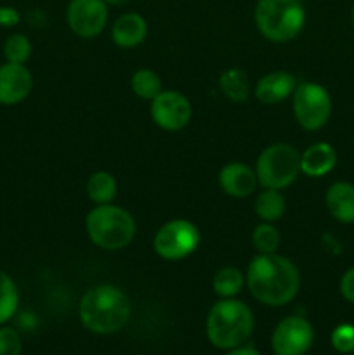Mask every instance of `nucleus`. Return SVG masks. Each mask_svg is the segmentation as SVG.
<instances>
[{"label":"nucleus","mask_w":354,"mask_h":355,"mask_svg":"<svg viewBox=\"0 0 354 355\" xmlns=\"http://www.w3.org/2000/svg\"><path fill=\"white\" fill-rule=\"evenodd\" d=\"M245 281L250 295L269 307L290 304L301 290L298 267L278 253H257L246 267Z\"/></svg>","instance_id":"obj_1"},{"label":"nucleus","mask_w":354,"mask_h":355,"mask_svg":"<svg viewBox=\"0 0 354 355\" xmlns=\"http://www.w3.org/2000/svg\"><path fill=\"white\" fill-rule=\"evenodd\" d=\"M130 300L113 284H96L80 298L82 324L96 335H111L124 328L130 318Z\"/></svg>","instance_id":"obj_2"},{"label":"nucleus","mask_w":354,"mask_h":355,"mask_svg":"<svg viewBox=\"0 0 354 355\" xmlns=\"http://www.w3.org/2000/svg\"><path fill=\"white\" fill-rule=\"evenodd\" d=\"M253 314L236 298H221L207 315V336L214 347L231 350L243 345L253 333Z\"/></svg>","instance_id":"obj_3"},{"label":"nucleus","mask_w":354,"mask_h":355,"mask_svg":"<svg viewBox=\"0 0 354 355\" xmlns=\"http://www.w3.org/2000/svg\"><path fill=\"white\" fill-rule=\"evenodd\" d=\"M85 231L94 246L106 252H118L134 241L137 224L125 208L113 203L96 205L87 214Z\"/></svg>","instance_id":"obj_4"},{"label":"nucleus","mask_w":354,"mask_h":355,"mask_svg":"<svg viewBox=\"0 0 354 355\" xmlns=\"http://www.w3.org/2000/svg\"><path fill=\"white\" fill-rule=\"evenodd\" d=\"M253 21L266 40L287 44L305 26V9L301 0H257Z\"/></svg>","instance_id":"obj_5"},{"label":"nucleus","mask_w":354,"mask_h":355,"mask_svg":"<svg viewBox=\"0 0 354 355\" xmlns=\"http://www.w3.org/2000/svg\"><path fill=\"white\" fill-rule=\"evenodd\" d=\"M253 170L264 189L283 191L301 175V153L295 146L276 142L260 151Z\"/></svg>","instance_id":"obj_6"},{"label":"nucleus","mask_w":354,"mask_h":355,"mask_svg":"<svg viewBox=\"0 0 354 355\" xmlns=\"http://www.w3.org/2000/svg\"><path fill=\"white\" fill-rule=\"evenodd\" d=\"M201 243L200 229L186 218H172L156 231L153 248L162 260L179 262L198 250Z\"/></svg>","instance_id":"obj_7"},{"label":"nucleus","mask_w":354,"mask_h":355,"mask_svg":"<svg viewBox=\"0 0 354 355\" xmlns=\"http://www.w3.org/2000/svg\"><path fill=\"white\" fill-rule=\"evenodd\" d=\"M292 106L297 123L307 132L321 130L332 116V97L325 87L314 82L297 83Z\"/></svg>","instance_id":"obj_8"},{"label":"nucleus","mask_w":354,"mask_h":355,"mask_svg":"<svg viewBox=\"0 0 354 355\" xmlns=\"http://www.w3.org/2000/svg\"><path fill=\"white\" fill-rule=\"evenodd\" d=\"M104 0H69L66 7V23L80 38H96L104 31L110 17Z\"/></svg>","instance_id":"obj_9"},{"label":"nucleus","mask_w":354,"mask_h":355,"mask_svg":"<svg viewBox=\"0 0 354 355\" xmlns=\"http://www.w3.org/2000/svg\"><path fill=\"white\" fill-rule=\"evenodd\" d=\"M314 342L312 324L302 315L281 319L271 336V345L276 355H304Z\"/></svg>","instance_id":"obj_10"},{"label":"nucleus","mask_w":354,"mask_h":355,"mask_svg":"<svg viewBox=\"0 0 354 355\" xmlns=\"http://www.w3.org/2000/svg\"><path fill=\"white\" fill-rule=\"evenodd\" d=\"M153 121L165 132H179L191 121L193 106L184 94L163 89L149 106Z\"/></svg>","instance_id":"obj_11"},{"label":"nucleus","mask_w":354,"mask_h":355,"mask_svg":"<svg viewBox=\"0 0 354 355\" xmlns=\"http://www.w3.org/2000/svg\"><path fill=\"white\" fill-rule=\"evenodd\" d=\"M33 89V75L24 64H0V104L16 106L23 103Z\"/></svg>","instance_id":"obj_12"},{"label":"nucleus","mask_w":354,"mask_h":355,"mask_svg":"<svg viewBox=\"0 0 354 355\" xmlns=\"http://www.w3.org/2000/svg\"><path fill=\"white\" fill-rule=\"evenodd\" d=\"M217 180L221 189L228 196L238 198V200L253 194L257 186H259L255 170L242 162L226 163L221 168V172H219Z\"/></svg>","instance_id":"obj_13"},{"label":"nucleus","mask_w":354,"mask_h":355,"mask_svg":"<svg viewBox=\"0 0 354 355\" xmlns=\"http://www.w3.org/2000/svg\"><path fill=\"white\" fill-rule=\"evenodd\" d=\"M295 89H297L295 76L292 73L285 71V69H278V71H271L264 75L255 83L253 96L262 104H278L294 96Z\"/></svg>","instance_id":"obj_14"},{"label":"nucleus","mask_w":354,"mask_h":355,"mask_svg":"<svg viewBox=\"0 0 354 355\" xmlns=\"http://www.w3.org/2000/svg\"><path fill=\"white\" fill-rule=\"evenodd\" d=\"M148 37V23L139 12H125L111 26V40L120 49H134Z\"/></svg>","instance_id":"obj_15"},{"label":"nucleus","mask_w":354,"mask_h":355,"mask_svg":"<svg viewBox=\"0 0 354 355\" xmlns=\"http://www.w3.org/2000/svg\"><path fill=\"white\" fill-rule=\"evenodd\" d=\"M337 165V153L328 142H314L301 155V173L305 177H325Z\"/></svg>","instance_id":"obj_16"},{"label":"nucleus","mask_w":354,"mask_h":355,"mask_svg":"<svg viewBox=\"0 0 354 355\" xmlns=\"http://www.w3.org/2000/svg\"><path fill=\"white\" fill-rule=\"evenodd\" d=\"M330 215L340 224H354V186L351 182H335L325 194Z\"/></svg>","instance_id":"obj_17"},{"label":"nucleus","mask_w":354,"mask_h":355,"mask_svg":"<svg viewBox=\"0 0 354 355\" xmlns=\"http://www.w3.org/2000/svg\"><path fill=\"white\" fill-rule=\"evenodd\" d=\"M217 87L222 96L233 103H243L250 96L248 75L242 68H229L222 71L217 80Z\"/></svg>","instance_id":"obj_18"},{"label":"nucleus","mask_w":354,"mask_h":355,"mask_svg":"<svg viewBox=\"0 0 354 355\" xmlns=\"http://www.w3.org/2000/svg\"><path fill=\"white\" fill-rule=\"evenodd\" d=\"M118 184L113 173L106 170L94 172L87 180V196L94 205H110L117 198Z\"/></svg>","instance_id":"obj_19"},{"label":"nucleus","mask_w":354,"mask_h":355,"mask_svg":"<svg viewBox=\"0 0 354 355\" xmlns=\"http://www.w3.org/2000/svg\"><path fill=\"white\" fill-rule=\"evenodd\" d=\"M255 215L262 222H274L280 220L287 211V200L278 189H264L257 194L255 205H253Z\"/></svg>","instance_id":"obj_20"},{"label":"nucleus","mask_w":354,"mask_h":355,"mask_svg":"<svg viewBox=\"0 0 354 355\" xmlns=\"http://www.w3.org/2000/svg\"><path fill=\"white\" fill-rule=\"evenodd\" d=\"M245 274L238 267H222L214 274L212 288L219 298H235L245 288Z\"/></svg>","instance_id":"obj_21"},{"label":"nucleus","mask_w":354,"mask_h":355,"mask_svg":"<svg viewBox=\"0 0 354 355\" xmlns=\"http://www.w3.org/2000/svg\"><path fill=\"white\" fill-rule=\"evenodd\" d=\"M19 307V290L12 277L0 269V326L9 322Z\"/></svg>","instance_id":"obj_22"},{"label":"nucleus","mask_w":354,"mask_h":355,"mask_svg":"<svg viewBox=\"0 0 354 355\" xmlns=\"http://www.w3.org/2000/svg\"><path fill=\"white\" fill-rule=\"evenodd\" d=\"M130 89L139 99H144L151 103V101L163 90L162 78H160L158 73L153 71V69H137L130 78Z\"/></svg>","instance_id":"obj_23"},{"label":"nucleus","mask_w":354,"mask_h":355,"mask_svg":"<svg viewBox=\"0 0 354 355\" xmlns=\"http://www.w3.org/2000/svg\"><path fill=\"white\" fill-rule=\"evenodd\" d=\"M2 52L7 62L26 64L28 59L31 58V52H33V45L24 33H12L3 42Z\"/></svg>","instance_id":"obj_24"},{"label":"nucleus","mask_w":354,"mask_h":355,"mask_svg":"<svg viewBox=\"0 0 354 355\" xmlns=\"http://www.w3.org/2000/svg\"><path fill=\"white\" fill-rule=\"evenodd\" d=\"M252 245L257 253H278L281 245L280 231L271 222H260L252 232Z\"/></svg>","instance_id":"obj_25"},{"label":"nucleus","mask_w":354,"mask_h":355,"mask_svg":"<svg viewBox=\"0 0 354 355\" xmlns=\"http://www.w3.org/2000/svg\"><path fill=\"white\" fill-rule=\"evenodd\" d=\"M332 347L340 354L354 352V326L340 324L332 331Z\"/></svg>","instance_id":"obj_26"},{"label":"nucleus","mask_w":354,"mask_h":355,"mask_svg":"<svg viewBox=\"0 0 354 355\" xmlns=\"http://www.w3.org/2000/svg\"><path fill=\"white\" fill-rule=\"evenodd\" d=\"M23 340L10 326H0V355H21Z\"/></svg>","instance_id":"obj_27"},{"label":"nucleus","mask_w":354,"mask_h":355,"mask_svg":"<svg viewBox=\"0 0 354 355\" xmlns=\"http://www.w3.org/2000/svg\"><path fill=\"white\" fill-rule=\"evenodd\" d=\"M21 21V14L12 6H0V28H14Z\"/></svg>","instance_id":"obj_28"},{"label":"nucleus","mask_w":354,"mask_h":355,"mask_svg":"<svg viewBox=\"0 0 354 355\" xmlns=\"http://www.w3.org/2000/svg\"><path fill=\"white\" fill-rule=\"evenodd\" d=\"M340 293L349 304H354V267L346 270V274L340 279Z\"/></svg>","instance_id":"obj_29"},{"label":"nucleus","mask_w":354,"mask_h":355,"mask_svg":"<svg viewBox=\"0 0 354 355\" xmlns=\"http://www.w3.org/2000/svg\"><path fill=\"white\" fill-rule=\"evenodd\" d=\"M226 355H260V354L257 352V350L253 349V347L239 345V347H236V349L229 350V352L226 354Z\"/></svg>","instance_id":"obj_30"},{"label":"nucleus","mask_w":354,"mask_h":355,"mask_svg":"<svg viewBox=\"0 0 354 355\" xmlns=\"http://www.w3.org/2000/svg\"><path fill=\"white\" fill-rule=\"evenodd\" d=\"M108 6H113V7H121V6H127L130 0H104Z\"/></svg>","instance_id":"obj_31"},{"label":"nucleus","mask_w":354,"mask_h":355,"mask_svg":"<svg viewBox=\"0 0 354 355\" xmlns=\"http://www.w3.org/2000/svg\"><path fill=\"white\" fill-rule=\"evenodd\" d=\"M351 17H353V24H354V7H353V12H351Z\"/></svg>","instance_id":"obj_32"}]
</instances>
